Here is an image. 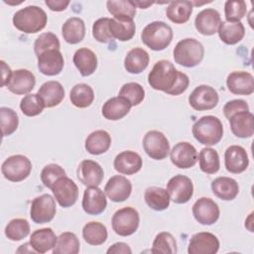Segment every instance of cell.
Listing matches in <instances>:
<instances>
[{
    "label": "cell",
    "mask_w": 254,
    "mask_h": 254,
    "mask_svg": "<svg viewBox=\"0 0 254 254\" xmlns=\"http://www.w3.org/2000/svg\"><path fill=\"white\" fill-rule=\"evenodd\" d=\"M190 105L197 111L210 110L218 103L217 91L206 84L196 86L189 96Z\"/></svg>",
    "instance_id": "cell-12"
},
{
    "label": "cell",
    "mask_w": 254,
    "mask_h": 254,
    "mask_svg": "<svg viewBox=\"0 0 254 254\" xmlns=\"http://www.w3.org/2000/svg\"><path fill=\"white\" fill-rule=\"evenodd\" d=\"M106 7L117 20L131 21L136 15V7L130 0H109L106 2Z\"/></svg>",
    "instance_id": "cell-37"
},
{
    "label": "cell",
    "mask_w": 254,
    "mask_h": 254,
    "mask_svg": "<svg viewBox=\"0 0 254 254\" xmlns=\"http://www.w3.org/2000/svg\"><path fill=\"white\" fill-rule=\"evenodd\" d=\"M109 21H110V18L103 17V18L97 19L93 23V25H92V36L97 42L106 44V43L112 42L114 40L112 38L110 32H109V28H108Z\"/></svg>",
    "instance_id": "cell-51"
},
{
    "label": "cell",
    "mask_w": 254,
    "mask_h": 254,
    "mask_svg": "<svg viewBox=\"0 0 254 254\" xmlns=\"http://www.w3.org/2000/svg\"><path fill=\"white\" fill-rule=\"evenodd\" d=\"M174 60L180 65L193 67L200 64L204 56V48L200 42L193 38L181 40L175 47Z\"/></svg>",
    "instance_id": "cell-5"
},
{
    "label": "cell",
    "mask_w": 254,
    "mask_h": 254,
    "mask_svg": "<svg viewBox=\"0 0 254 254\" xmlns=\"http://www.w3.org/2000/svg\"><path fill=\"white\" fill-rule=\"evenodd\" d=\"M64 40L71 45L80 43L85 36V25L81 18H68L62 27Z\"/></svg>",
    "instance_id": "cell-32"
},
{
    "label": "cell",
    "mask_w": 254,
    "mask_h": 254,
    "mask_svg": "<svg viewBox=\"0 0 254 254\" xmlns=\"http://www.w3.org/2000/svg\"><path fill=\"white\" fill-rule=\"evenodd\" d=\"M30 233V224L24 218H14L5 227V235L12 241H20Z\"/></svg>",
    "instance_id": "cell-44"
},
{
    "label": "cell",
    "mask_w": 254,
    "mask_h": 254,
    "mask_svg": "<svg viewBox=\"0 0 254 254\" xmlns=\"http://www.w3.org/2000/svg\"><path fill=\"white\" fill-rule=\"evenodd\" d=\"M143 148L146 154L154 160H164L170 152V143L167 137L158 130L148 131L143 138Z\"/></svg>",
    "instance_id": "cell-9"
},
{
    "label": "cell",
    "mask_w": 254,
    "mask_h": 254,
    "mask_svg": "<svg viewBox=\"0 0 254 254\" xmlns=\"http://www.w3.org/2000/svg\"><path fill=\"white\" fill-rule=\"evenodd\" d=\"M230 129L238 138H249L254 133V117L249 111L234 114L229 119Z\"/></svg>",
    "instance_id": "cell-26"
},
{
    "label": "cell",
    "mask_w": 254,
    "mask_h": 254,
    "mask_svg": "<svg viewBox=\"0 0 254 254\" xmlns=\"http://www.w3.org/2000/svg\"><path fill=\"white\" fill-rule=\"evenodd\" d=\"M152 253H164V254H175L177 253V242L175 237L167 231L160 232L156 235L153 245Z\"/></svg>",
    "instance_id": "cell-43"
},
{
    "label": "cell",
    "mask_w": 254,
    "mask_h": 254,
    "mask_svg": "<svg viewBox=\"0 0 254 254\" xmlns=\"http://www.w3.org/2000/svg\"><path fill=\"white\" fill-rule=\"evenodd\" d=\"M0 116H1V128L3 137L9 136L13 134L19 124V118L17 113L9 107H1L0 108Z\"/></svg>",
    "instance_id": "cell-48"
},
{
    "label": "cell",
    "mask_w": 254,
    "mask_h": 254,
    "mask_svg": "<svg viewBox=\"0 0 254 254\" xmlns=\"http://www.w3.org/2000/svg\"><path fill=\"white\" fill-rule=\"evenodd\" d=\"M118 95L126 98L132 106H137L144 100L145 90L143 86L137 82H127L122 85Z\"/></svg>",
    "instance_id": "cell-46"
},
{
    "label": "cell",
    "mask_w": 254,
    "mask_h": 254,
    "mask_svg": "<svg viewBox=\"0 0 254 254\" xmlns=\"http://www.w3.org/2000/svg\"><path fill=\"white\" fill-rule=\"evenodd\" d=\"M191 132L195 140L205 146L216 145L223 136V125L219 118L213 115L200 117L194 122Z\"/></svg>",
    "instance_id": "cell-3"
},
{
    "label": "cell",
    "mask_w": 254,
    "mask_h": 254,
    "mask_svg": "<svg viewBox=\"0 0 254 254\" xmlns=\"http://www.w3.org/2000/svg\"><path fill=\"white\" fill-rule=\"evenodd\" d=\"M45 4L52 10L56 12H61L66 9L69 4V1H63V0H46Z\"/></svg>",
    "instance_id": "cell-54"
},
{
    "label": "cell",
    "mask_w": 254,
    "mask_h": 254,
    "mask_svg": "<svg viewBox=\"0 0 254 254\" xmlns=\"http://www.w3.org/2000/svg\"><path fill=\"white\" fill-rule=\"evenodd\" d=\"M30 245H31L30 242H27V243L21 245L20 248L17 249V252H18V253H20V252H24V253H37L34 249H28V247H29Z\"/></svg>",
    "instance_id": "cell-56"
},
{
    "label": "cell",
    "mask_w": 254,
    "mask_h": 254,
    "mask_svg": "<svg viewBox=\"0 0 254 254\" xmlns=\"http://www.w3.org/2000/svg\"><path fill=\"white\" fill-rule=\"evenodd\" d=\"M65 176V171L58 164H49L44 167L41 172V181L43 185L52 189L54 184L62 177Z\"/></svg>",
    "instance_id": "cell-50"
},
{
    "label": "cell",
    "mask_w": 254,
    "mask_h": 254,
    "mask_svg": "<svg viewBox=\"0 0 254 254\" xmlns=\"http://www.w3.org/2000/svg\"><path fill=\"white\" fill-rule=\"evenodd\" d=\"M36 77L34 73L28 69L20 68L12 72L11 78L7 83V88L15 94H27L35 87Z\"/></svg>",
    "instance_id": "cell-23"
},
{
    "label": "cell",
    "mask_w": 254,
    "mask_h": 254,
    "mask_svg": "<svg viewBox=\"0 0 254 254\" xmlns=\"http://www.w3.org/2000/svg\"><path fill=\"white\" fill-rule=\"evenodd\" d=\"M172 163L180 169H190L197 161V152L189 142H179L170 152Z\"/></svg>",
    "instance_id": "cell-15"
},
{
    "label": "cell",
    "mask_w": 254,
    "mask_h": 254,
    "mask_svg": "<svg viewBox=\"0 0 254 254\" xmlns=\"http://www.w3.org/2000/svg\"><path fill=\"white\" fill-rule=\"evenodd\" d=\"M37 93L48 108L59 105L64 98V89L62 83L56 80H49L43 83Z\"/></svg>",
    "instance_id": "cell-27"
},
{
    "label": "cell",
    "mask_w": 254,
    "mask_h": 254,
    "mask_svg": "<svg viewBox=\"0 0 254 254\" xmlns=\"http://www.w3.org/2000/svg\"><path fill=\"white\" fill-rule=\"evenodd\" d=\"M192 214L195 220L202 225H211L219 218V207L209 197H200L192 205Z\"/></svg>",
    "instance_id": "cell-13"
},
{
    "label": "cell",
    "mask_w": 254,
    "mask_h": 254,
    "mask_svg": "<svg viewBox=\"0 0 254 254\" xmlns=\"http://www.w3.org/2000/svg\"><path fill=\"white\" fill-rule=\"evenodd\" d=\"M247 12L243 0H227L224 4V15L227 22H240Z\"/></svg>",
    "instance_id": "cell-47"
},
{
    "label": "cell",
    "mask_w": 254,
    "mask_h": 254,
    "mask_svg": "<svg viewBox=\"0 0 254 254\" xmlns=\"http://www.w3.org/2000/svg\"><path fill=\"white\" fill-rule=\"evenodd\" d=\"M217 33L224 44L235 45L243 39L245 28L241 22L222 21L218 27Z\"/></svg>",
    "instance_id": "cell-33"
},
{
    "label": "cell",
    "mask_w": 254,
    "mask_h": 254,
    "mask_svg": "<svg viewBox=\"0 0 254 254\" xmlns=\"http://www.w3.org/2000/svg\"><path fill=\"white\" fill-rule=\"evenodd\" d=\"M32 171L31 161L24 155H13L8 157L2 164L1 172L5 179L18 183L29 177Z\"/></svg>",
    "instance_id": "cell-7"
},
{
    "label": "cell",
    "mask_w": 254,
    "mask_h": 254,
    "mask_svg": "<svg viewBox=\"0 0 254 254\" xmlns=\"http://www.w3.org/2000/svg\"><path fill=\"white\" fill-rule=\"evenodd\" d=\"M109 32L113 39L119 40L121 42H126L131 40L136 31L135 23L133 20L131 21H122L117 19H110L109 21Z\"/></svg>",
    "instance_id": "cell-39"
},
{
    "label": "cell",
    "mask_w": 254,
    "mask_h": 254,
    "mask_svg": "<svg viewBox=\"0 0 254 254\" xmlns=\"http://www.w3.org/2000/svg\"><path fill=\"white\" fill-rule=\"evenodd\" d=\"M69 99L75 107L86 108L93 102L94 91L86 83H77L71 88Z\"/></svg>",
    "instance_id": "cell-40"
},
{
    "label": "cell",
    "mask_w": 254,
    "mask_h": 254,
    "mask_svg": "<svg viewBox=\"0 0 254 254\" xmlns=\"http://www.w3.org/2000/svg\"><path fill=\"white\" fill-rule=\"evenodd\" d=\"M60 47H61V44H60L59 38L54 33H51V32L41 34L34 43V51L37 57L41 55L43 52L48 50H53V49L60 50Z\"/></svg>",
    "instance_id": "cell-49"
},
{
    "label": "cell",
    "mask_w": 254,
    "mask_h": 254,
    "mask_svg": "<svg viewBox=\"0 0 254 254\" xmlns=\"http://www.w3.org/2000/svg\"><path fill=\"white\" fill-rule=\"evenodd\" d=\"M106 226L98 221L87 222L82 228V237L84 241L90 245H101L107 239Z\"/></svg>",
    "instance_id": "cell-38"
},
{
    "label": "cell",
    "mask_w": 254,
    "mask_h": 254,
    "mask_svg": "<svg viewBox=\"0 0 254 254\" xmlns=\"http://www.w3.org/2000/svg\"><path fill=\"white\" fill-rule=\"evenodd\" d=\"M243 111H249V106L247 102L243 99L229 100L223 106V113L227 119H229L234 114Z\"/></svg>",
    "instance_id": "cell-52"
},
{
    "label": "cell",
    "mask_w": 254,
    "mask_h": 254,
    "mask_svg": "<svg viewBox=\"0 0 254 254\" xmlns=\"http://www.w3.org/2000/svg\"><path fill=\"white\" fill-rule=\"evenodd\" d=\"M139 222L138 211L130 206L116 210L111 220L112 229L120 236H129L135 233L139 227Z\"/></svg>",
    "instance_id": "cell-6"
},
{
    "label": "cell",
    "mask_w": 254,
    "mask_h": 254,
    "mask_svg": "<svg viewBox=\"0 0 254 254\" xmlns=\"http://www.w3.org/2000/svg\"><path fill=\"white\" fill-rule=\"evenodd\" d=\"M218 249L219 240L210 232H198L193 234L188 246L189 254H215Z\"/></svg>",
    "instance_id": "cell-14"
},
{
    "label": "cell",
    "mask_w": 254,
    "mask_h": 254,
    "mask_svg": "<svg viewBox=\"0 0 254 254\" xmlns=\"http://www.w3.org/2000/svg\"><path fill=\"white\" fill-rule=\"evenodd\" d=\"M81 205L87 214L98 215L102 213L107 206L105 192L98 187H88L83 191Z\"/></svg>",
    "instance_id": "cell-19"
},
{
    "label": "cell",
    "mask_w": 254,
    "mask_h": 254,
    "mask_svg": "<svg viewBox=\"0 0 254 254\" xmlns=\"http://www.w3.org/2000/svg\"><path fill=\"white\" fill-rule=\"evenodd\" d=\"M57 212L55 198L49 194L44 193L33 199L31 203L30 216L37 224H44L53 220Z\"/></svg>",
    "instance_id": "cell-8"
},
{
    "label": "cell",
    "mask_w": 254,
    "mask_h": 254,
    "mask_svg": "<svg viewBox=\"0 0 254 254\" xmlns=\"http://www.w3.org/2000/svg\"><path fill=\"white\" fill-rule=\"evenodd\" d=\"M38 68L45 75L53 76L61 73L64 65V60L60 50H48L37 57Z\"/></svg>",
    "instance_id": "cell-16"
},
{
    "label": "cell",
    "mask_w": 254,
    "mask_h": 254,
    "mask_svg": "<svg viewBox=\"0 0 254 254\" xmlns=\"http://www.w3.org/2000/svg\"><path fill=\"white\" fill-rule=\"evenodd\" d=\"M148 83L153 89L170 95H180L188 89L190 78L186 73L178 70L170 61L161 60L149 72Z\"/></svg>",
    "instance_id": "cell-1"
},
{
    "label": "cell",
    "mask_w": 254,
    "mask_h": 254,
    "mask_svg": "<svg viewBox=\"0 0 254 254\" xmlns=\"http://www.w3.org/2000/svg\"><path fill=\"white\" fill-rule=\"evenodd\" d=\"M45 104L38 93H32L24 96L20 102V109L22 113L28 117H34L42 113Z\"/></svg>",
    "instance_id": "cell-45"
},
{
    "label": "cell",
    "mask_w": 254,
    "mask_h": 254,
    "mask_svg": "<svg viewBox=\"0 0 254 254\" xmlns=\"http://www.w3.org/2000/svg\"><path fill=\"white\" fill-rule=\"evenodd\" d=\"M211 190L222 200H232L239 192L238 183L229 177H218L211 183Z\"/></svg>",
    "instance_id": "cell-30"
},
{
    "label": "cell",
    "mask_w": 254,
    "mask_h": 254,
    "mask_svg": "<svg viewBox=\"0 0 254 254\" xmlns=\"http://www.w3.org/2000/svg\"><path fill=\"white\" fill-rule=\"evenodd\" d=\"M13 25L25 34H35L42 31L48 21L46 12L35 5L18 10L13 16Z\"/></svg>",
    "instance_id": "cell-2"
},
{
    "label": "cell",
    "mask_w": 254,
    "mask_h": 254,
    "mask_svg": "<svg viewBox=\"0 0 254 254\" xmlns=\"http://www.w3.org/2000/svg\"><path fill=\"white\" fill-rule=\"evenodd\" d=\"M192 8L191 1H173L168 5L166 15L173 23L184 24L189 21L192 13Z\"/></svg>",
    "instance_id": "cell-36"
},
{
    "label": "cell",
    "mask_w": 254,
    "mask_h": 254,
    "mask_svg": "<svg viewBox=\"0 0 254 254\" xmlns=\"http://www.w3.org/2000/svg\"><path fill=\"white\" fill-rule=\"evenodd\" d=\"M108 254H120V253H123V254H131L132 253V250L131 248L129 247V245L127 243H124V242H116L114 243L113 245H111L107 251H106Z\"/></svg>",
    "instance_id": "cell-53"
},
{
    "label": "cell",
    "mask_w": 254,
    "mask_h": 254,
    "mask_svg": "<svg viewBox=\"0 0 254 254\" xmlns=\"http://www.w3.org/2000/svg\"><path fill=\"white\" fill-rule=\"evenodd\" d=\"M51 190L56 200L62 207H70L77 200L78 188L76 184L66 176L60 178Z\"/></svg>",
    "instance_id": "cell-11"
},
{
    "label": "cell",
    "mask_w": 254,
    "mask_h": 254,
    "mask_svg": "<svg viewBox=\"0 0 254 254\" xmlns=\"http://www.w3.org/2000/svg\"><path fill=\"white\" fill-rule=\"evenodd\" d=\"M142 158L134 151H123L119 153L113 162L114 169L122 175H134L142 168Z\"/></svg>",
    "instance_id": "cell-24"
},
{
    "label": "cell",
    "mask_w": 254,
    "mask_h": 254,
    "mask_svg": "<svg viewBox=\"0 0 254 254\" xmlns=\"http://www.w3.org/2000/svg\"><path fill=\"white\" fill-rule=\"evenodd\" d=\"M0 64H1V69H2V82H1V86H5L9 82L13 71L11 70L10 66L4 61H0Z\"/></svg>",
    "instance_id": "cell-55"
},
{
    "label": "cell",
    "mask_w": 254,
    "mask_h": 254,
    "mask_svg": "<svg viewBox=\"0 0 254 254\" xmlns=\"http://www.w3.org/2000/svg\"><path fill=\"white\" fill-rule=\"evenodd\" d=\"M198 162L200 170L208 175L218 172L220 167V161L218 153L209 147H205L200 150L198 154Z\"/></svg>",
    "instance_id": "cell-42"
},
{
    "label": "cell",
    "mask_w": 254,
    "mask_h": 254,
    "mask_svg": "<svg viewBox=\"0 0 254 254\" xmlns=\"http://www.w3.org/2000/svg\"><path fill=\"white\" fill-rule=\"evenodd\" d=\"M150 62L147 51L142 48H134L130 50L124 59V67L129 73L138 74L146 69Z\"/></svg>",
    "instance_id": "cell-31"
},
{
    "label": "cell",
    "mask_w": 254,
    "mask_h": 254,
    "mask_svg": "<svg viewBox=\"0 0 254 254\" xmlns=\"http://www.w3.org/2000/svg\"><path fill=\"white\" fill-rule=\"evenodd\" d=\"M76 175L80 183L86 187H98L104 178L102 167L92 160L81 161L77 167Z\"/></svg>",
    "instance_id": "cell-17"
},
{
    "label": "cell",
    "mask_w": 254,
    "mask_h": 254,
    "mask_svg": "<svg viewBox=\"0 0 254 254\" xmlns=\"http://www.w3.org/2000/svg\"><path fill=\"white\" fill-rule=\"evenodd\" d=\"M132 191L131 182L120 175L111 177L104 187V192L107 197L114 202H122L126 200Z\"/></svg>",
    "instance_id": "cell-18"
},
{
    "label": "cell",
    "mask_w": 254,
    "mask_h": 254,
    "mask_svg": "<svg viewBox=\"0 0 254 254\" xmlns=\"http://www.w3.org/2000/svg\"><path fill=\"white\" fill-rule=\"evenodd\" d=\"M72 62L82 76L91 75L97 68V57L87 48H80L75 51Z\"/></svg>",
    "instance_id": "cell-28"
},
{
    "label": "cell",
    "mask_w": 254,
    "mask_h": 254,
    "mask_svg": "<svg viewBox=\"0 0 254 254\" xmlns=\"http://www.w3.org/2000/svg\"><path fill=\"white\" fill-rule=\"evenodd\" d=\"M167 191L170 195V199L175 203H186L193 194V185L189 177L176 175L169 180Z\"/></svg>",
    "instance_id": "cell-10"
},
{
    "label": "cell",
    "mask_w": 254,
    "mask_h": 254,
    "mask_svg": "<svg viewBox=\"0 0 254 254\" xmlns=\"http://www.w3.org/2000/svg\"><path fill=\"white\" fill-rule=\"evenodd\" d=\"M111 145V137L105 130L91 132L85 139V150L91 155H101L105 153Z\"/></svg>",
    "instance_id": "cell-34"
},
{
    "label": "cell",
    "mask_w": 254,
    "mask_h": 254,
    "mask_svg": "<svg viewBox=\"0 0 254 254\" xmlns=\"http://www.w3.org/2000/svg\"><path fill=\"white\" fill-rule=\"evenodd\" d=\"M132 2L135 5V7H139L141 9H146L153 4L152 2H145V1H132Z\"/></svg>",
    "instance_id": "cell-57"
},
{
    "label": "cell",
    "mask_w": 254,
    "mask_h": 254,
    "mask_svg": "<svg viewBox=\"0 0 254 254\" xmlns=\"http://www.w3.org/2000/svg\"><path fill=\"white\" fill-rule=\"evenodd\" d=\"M141 40L152 51H163L173 40V30L163 21H154L143 29Z\"/></svg>",
    "instance_id": "cell-4"
},
{
    "label": "cell",
    "mask_w": 254,
    "mask_h": 254,
    "mask_svg": "<svg viewBox=\"0 0 254 254\" xmlns=\"http://www.w3.org/2000/svg\"><path fill=\"white\" fill-rule=\"evenodd\" d=\"M220 23V14L213 8L201 10L194 19L195 29L198 31V33L204 36H211L217 33Z\"/></svg>",
    "instance_id": "cell-22"
},
{
    "label": "cell",
    "mask_w": 254,
    "mask_h": 254,
    "mask_svg": "<svg viewBox=\"0 0 254 254\" xmlns=\"http://www.w3.org/2000/svg\"><path fill=\"white\" fill-rule=\"evenodd\" d=\"M144 199L147 205L156 211L167 209L171 200L167 190L160 187H150L146 189Z\"/></svg>",
    "instance_id": "cell-35"
},
{
    "label": "cell",
    "mask_w": 254,
    "mask_h": 254,
    "mask_svg": "<svg viewBox=\"0 0 254 254\" xmlns=\"http://www.w3.org/2000/svg\"><path fill=\"white\" fill-rule=\"evenodd\" d=\"M224 165L229 173L240 174L244 172L249 165L246 150L239 145L228 147L224 153Z\"/></svg>",
    "instance_id": "cell-21"
},
{
    "label": "cell",
    "mask_w": 254,
    "mask_h": 254,
    "mask_svg": "<svg viewBox=\"0 0 254 254\" xmlns=\"http://www.w3.org/2000/svg\"><path fill=\"white\" fill-rule=\"evenodd\" d=\"M79 252V240L72 232L62 233L53 248L54 254H77Z\"/></svg>",
    "instance_id": "cell-41"
},
{
    "label": "cell",
    "mask_w": 254,
    "mask_h": 254,
    "mask_svg": "<svg viewBox=\"0 0 254 254\" xmlns=\"http://www.w3.org/2000/svg\"><path fill=\"white\" fill-rule=\"evenodd\" d=\"M131 107V103L126 98L118 95L105 101L102 106L101 113L107 120L116 121L125 117L129 113Z\"/></svg>",
    "instance_id": "cell-25"
},
{
    "label": "cell",
    "mask_w": 254,
    "mask_h": 254,
    "mask_svg": "<svg viewBox=\"0 0 254 254\" xmlns=\"http://www.w3.org/2000/svg\"><path fill=\"white\" fill-rule=\"evenodd\" d=\"M228 90L237 95H250L254 91V78L247 71H232L226 78Z\"/></svg>",
    "instance_id": "cell-20"
},
{
    "label": "cell",
    "mask_w": 254,
    "mask_h": 254,
    "mask_svg": "<svg viewBox=\"0 0 254 254\" xmlns=\"http://www.w3.org/2000/svg\"><path fill=\"white\" fill-rule=\"evenodd\" d=\"M57 240L58 237L56 236L54 230L50 227L37 229L32 233L30 237V243L32 247L37 253L40 254H44L53 249L57 243Z\"/></svg>",
    "instance_id": "cell-29"
}]
</instances>
